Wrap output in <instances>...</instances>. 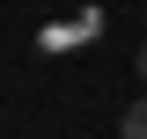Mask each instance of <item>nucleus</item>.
Instances as JSON below:
<instances>
[{"label":"nucleus","mask_w":147,"mask_h":139,"mask_svg":"<svg viewBox=\"0 0 147 139\" xmlns=\"http://www.w3.org/2000/svg\"><path fill=\"white\" fill-rule=\"evenodd\" d=\"M118 139H147V95L125 110V117H118Z\"/></svg>","instance_id":"f257e3e1"},{"label":"nucleus","mask_w":147,"mask_h":139,"mask_svg":"<svg viewBox=\"0 0 147 139\" xmlns=\"http://www.w3.org/2000/svg\"><path fill=\"white\" fill-rule=\"evenodd\" d=\"M132 66H140V81H147V44H140V51H132Z\"/></svg>","instance_id":"f03ea898"}]
</instances>
